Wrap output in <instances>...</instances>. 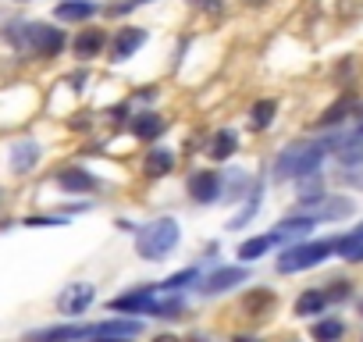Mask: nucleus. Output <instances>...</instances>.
<instances>
[{"instance_id":"obj_29","label":"nucleus","mask_w":363,"mask_h":342,"mask_svg":"<svg viewBox=\"0 0 363 342\" xmlns=\"http://www.w3.org/2000/svg\"><path fill=\"white\" fill-rule=\"evenodd\" d=\"M153 342H178V338H174V335H157Z\"/></svg>"},{"instance_id":"obj_7","label":"nucleus","mask_w":363,"mask_h":342,"mask_svg":"<svg viewBox=\"0 0 363 342\" xmlns=\"http://www.w3.org/2000/svg\"><path fill=\"white\" fill-rule=\"evenodd\" d=\"M246 278H250V271H246V267H218V271L200 285V292H203V296H218V292H228V289L242 285Z\"/></svg>"},{"instance_id":"obj_19","label":"nucleus","mask_w":363,"mask_h":342,"mask_svg":"<svg viewBox=\"0 0 363 342\" xmlns=\"http://www.w3.org/2000/svg\"><path fill=\"white\" fill-rule=\"evenodd\" d=\"M36 157H40V146L36 143H18L15 153H11V164H15V171L22 175V171H29L36 164Z\"/></svg>"},{"instance_id":"obj_3","label":"nucleus","mask_w":363,"mask_h":342,"mask_svg":"<svg viewBox=\"0 0 363 342\" xmlns=\"http://www.w3.org/2000/svg\"><path fill=\"white\" fill-rule=\"evenodd\" d=\"M174 246H178V221L174 218H157V221L143 225L139 236H135V250H139L143 260H160Z\"/></svg>"},{"instance_id":"obj_6","label":"nucleus","mask_w":363,"mask_h":342,"mask_svg":"<svg viewBox=\"0 0 363 342\" xmlns=\"http://www.w3.org/2000/svg\"><path fill=\"white\" fill-rule=\"evenodd\" d=\"M157 285H143V289H132L118 299H111V310H128V314H150L153 303H157Z\"/></svg>"},{"instance_id":"obj_28","label":"nucleus","mask_w":363,"mask_h":342,"mask_svg":"<svg viewBox=\"0 0 363 342\" xmlns=\"http://www.w3.org/2000/svg\"><path fill=\"white\" fill-rule=\"evenodd\" d=\"M324 296H328V303H331V299H345V296H349V285H345V282H335V289H328Z\"/></svg>"},{"instance_id":"obj_1","label":"nucleus","mask_w":363,"mask_h":342,"mask_svg":"<svg viewBox=\"0 0 363 342\" xmlns=\"http://www.w3.org/2000/svg\"><path fill=\"white\" fill-rule=\"evenodd\" d=\"M324 153H331V139H313V143H289L278 160H274V179H306L320 167Z\"/></svg>"},{"instance_id":"obj_12","label":"nucleus","mask_w":363,"mask_h":342,"mask_svg":"<svg viewBox=\"0 0 363 342\" xmlns=\"http://www.w3.org/2000/svg\"><path fill=\"white\" fill-rule=\"evenodd\" d=\"M57 186L68 189V193H89L100 182L89 175V171H82V167H65V171H57Z\"/></svg>"},{"instance_id":"obj_31","label":"nucleus","mask_w":363,"mask_h":342,"mask_svg":"<svg viewBox=\"0 0 363 342\" xmlns=\"http://www.w3.org/2000/svg\"><path fill=\"white\" fill-rule=\"evenodd\" d=\"M132 4H146V0H132Z\"/></svg>"},{"instance_id":"obj_21","label":"nucleus","mask_w":363,"mask_h":342,"mask_svg":"<svg viewBox=\"0 0 363 342\" xmlns=\"http://www.w3.org/2000/svg\"><path fill=\"white\" fill-rule=\"evenodd\" d=\"M271 246H274L271 236H257V239H250V243L239 246V257H242V260H257V257H264Z\"/></svg>"},{"instance_id":"obj_13","label":"nucleus","mask_w":363,"mask_h":342,"mask_svg":"<svg viewBox=\"0 0 363 342\" xmlns=\"http://www.w3.org/2000/svg\"><path fill=\"white\" fill-rule=\"evenodd\" d=\"M104 43H107V33L104 29H82L79 36H75V57H96L100 50H104Z\"/></svg>"},{"instance_id":"obj_25","label":"nucleus","mask_w":363,"mask_h":342,"mask_svg":"<svg viewBox=\"0 0 363 342\" xmlns=\"http://www.w3.org/2000/svg\"><path fill=\"white\" fill-rule=\"evenodd\" d=\"M345 111H349V100H338L335 107H328V111L320 114V125H331V121H342V118H345Z\"/></svg>"},{"instance_id":"obj_20","label":"nucleus","mask_w":363,"mask_h":342,"mask_svg":"<svg viewBox=\"0 0 363 342\" xmlns=\"http://www.w3.org/2000/svg\"><path fill=\"white\" fill-rule=\"evenodd\" d=\"M342 331H345V324H342V321H335V317H328V321H317V324H313V338H317V342H338V338H342Z\"/></svg>"},{"instance_id":"obj_32","label":"nucleus","mask_w":363,"mask_h":342,"mask_svg":"<svg viewBox=\"0 0 363 342\" xmlns=\"http://www.w3.org/2000/svg\"><path fill=\"white\" fill-rule=\"evenodd\" d=\"M359 136H363V128H359Z\"/></svg>"},{"instance_id":"obj_30","label":"nucleus","mask_w":363,"mask_h":342,"mask_svg":"<svg viewBox=\"0 0 363 342\" xmlns=\"http://www.w3.org/2000/svg\"><path fill=\"white\" fill-rule=\"evenodd\" d=\"M235 342H257V338H235Z\"/></svg>"},{"instance_id":"obj_15","label":"nucleus","mask_w":363,"mask_h":342,"mask_svg":"<svg viewBox=\"0 0 363 342\" xmlns=\"http://www.w3.org/2000/svg\"><path fill=\"white\" fill-rule=\"evenodd\" d=\"M335 253H338V257H345V260H363V225H359V228H352L349 236H338Z\"/></svg>"},{"instance_id":"obj_18","label":"nucleus","mask_w":363,"mask_h":342,"mask_svg":"<svg viewBox=\"0 0 363 342\" xmlns=\"http://www.w3.org/2000/svg\"><path fill=\"white\" fill-rule=\"evenodd\" d=\"M328 307V296L320 292V289H310V292H303L299 299H296V314L299 317H306V314H320Z\"/></svg>"},{"instance_id":"obj_24","label":"nucleus","mask_w":363,"mask_h":342,"mask_svg":"<svg viewBox=\"0 0 363 342\" xmlns=\"http://www.w3.org/2000/svg\"><path fill=\"white\" fill-rule=\"evenodd\" d=\"M232 153H235V132H218V136H214V146H211V157L225 160V157H232Z\"/></svg>"},{"instance_id":"obj_2","label":"nucleus","mask_w":363,"mask_h":342,"mask_svg":"<svg viewBox=\"0 0 363 342\" xmlns=\"http://www.w3.org/2000/svg\"><path fill=\"white\" fill-rule=\"evenodd\" d=\"M15 47H22L26 54L33 57H57L65 50V33L61 29H50L43 22H33V26H11L4 33Z\"/></svg>"},{"instance_id":"obj_5","label":"nucleus","mask_w":363,"mask_h":342,"mask_svg":"<svg viewBox=\"0 0 363 342\" xmlns=\"http://www.w3.org/2000/svg\"><path fill=\"white\" fill-rule=\"evenodd\" d=\"M356 207L352 200L345 197H303V204L292 211L299 218H310V221H338V218H349Z\"/></svg>"},{"instance_id":"obj_11","label":"nucleus","mask_w":363,"mask_h":342,"mask_svg":"<svg viewBox=\"0 0 363 342\" xmlns=\"http://www.w3.org/2000/svg\"><path fill=\"white\" fill-rule=\"evenodd\" d=\"M310 228H313V221H310V218L292 214V218H285V221L271 232V243H296V239H306V236H310Z\"/></svg>"},{"instance_id":"obj_22","label":"nucleus","mask_w":363,"mask_h":342,"mask_svg":"<svg viewBox=\"0 0 363 342\" xmlns=\"http://www.w3.org/2000/svg\"><path fill=\"white\" fill-rule=\"evenodd\" d=\"M200 278V267H186V271H178V275H171V278H164L157 289L160 292H174V289H182V285H189V282H196Z\"/></svg>"},{"instance_id":"obj_14","label":"nucleus","mask_w":363,"mask_h":342,"mask_svg":"<svg viewBox=\"0 0 363 342\" xmlns=\"http://www.w3.org/2000/svg\"><path fill=\"white\" fill-rule=\"evenodd\" d=\"M54 15L61 22H86V18L96 15V4H93V0H61Z\"/></svg>"},{"instance_id":"obj_16","label":"nucleus","mask_w":363,"mask_h":342,"mask_svg":"<svg viewBox=\"0 0 363 342\" xmlns=\"http://www.w3.org/2000/svg\"><path fill=\"white\" fill-rule=\"evenodd\" d=\"M132 132H135L139 139H157V136L164 132V118H160V114H135V118H132Z\"/></svg>"},{"instance_id":"obj_10","label":"nucleus","mask_w":363,"mask_h":342,"mask_svg":"<svg viewBox=\"0 0 363 342\" xmlns=\"http://www.w3.org/2000/svg\"><path fill=\"white\" fill-rule=\"evenodd\" d=\"M146 43V29H121L118 36H114V47H111V61H128L139 47Z\"/></svg>"},{"instance_id":"obj_26","label":"nucleus","mask_w":363,"mask_h":342,"mask_svg":"<svg viewBox=\"0 0 363 342\" xmlns=\"http://www.w3.org/2000/svg\"><path fill=\"white\" fill-rule=\"evenodd\" d=\"M257 200H260V189H253V204H246V207H242V214H239V218H235V221H232L228 228H242V225H246V221H250V218L257 214V207H260Z\"/></svg>"},{"instance_id":"obj_23","label":"nucleus","mask_w":363,"mask_h":342,"mask_svg":"<svg viewBox=\"0 0 363 342\" xmlns=\"http://www.w3.org/2000/svg\"><path fill=\"white\" fill-rule=\"evenodd\" d=\"M274 111H278V100H257L253 111H250V114H253V125H257V128H267L271 118H274Z\"/></svg>"},{"instance_id":"obj_27","label":"nucleus","mask_w":363,"mask_h":342,"mask_svg":"<svg viewBox=\"0 0 363 342\" xmlns=\"http://www.w3.org/2000/svg\"><path fill=\"white\" fill-rule=\"evenodd\" d=\"M260 307H271V292H253L246 299V310H260Z\"/></svg>"},{"instance_id":"obj_9","label":"nucleus","mask_w":363,"mask_h":342,"mask_svg":"<svg viewBox=\"0 0 363 342\" xmlns=\"http://www.w3.org/2000/svg\"><path fill=\"white\" fill-rule=\"evenodd\" d=\"M93 303V285H86V282H79V285H68L61 296H57V307H61V314H82L86 307Z\"/></svg>"},{"instance_id":"obj_17","label":"nucleus","mask_w":363,"mask_h":342,"mask_svg":"<svg viewBox=\"0 0 363 342\" xmlns=\"http://www.w3.org/2000/svg\"><path fill=\"white\" fill-rule=\"evenodd\" d=\"M174 167V157L167 153V150H150V157H146V164H143V171L150 179H160V175H167V171Z\"/></svg>"},{"instance_id":"obj_8","label":"nucleus","mask_w":363,"mask_h":342,"mask_svg":"<svg viewBox=\"0 0 363 342\" xmlns=\"http://www.w3.org/2000/svg\"><path fill=\"white\" fill-rule=\"evenodd\" d=\"M189 197L196 204H214L221 197V175L218 171H196L189 179Z\"/></svg>"},{"instance_id":"obj_4","label":"nucleus","mask_w":363,"mask_h":342,"mask_svg":"<svg viewBox=\"0 0 363 342\" xmlns=\"http://www.w3.org/2000/svg\"><path fill=\"white\" fill-rule=\"evenodd\" d=\"M335 243H338V239H317V243H299V246H289V250L278 257V271H281V275H296V271L317 267L328 253H335Z\"/></svg>"}]
</instances>
